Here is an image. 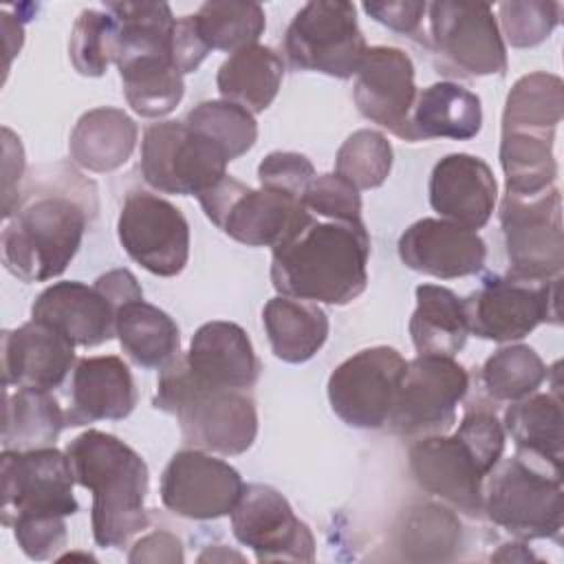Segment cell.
Returning <instances> with one entry per match:
<instances>
[{
    "label": "cell",
    "instance_id": "obj_9",
    "mask_svg": "<svg viewBox=\"0 0 564 564\" xmlns=\"http://www.w3.org/2000/svg\"><path fill=\"white\" fill-rule=\"evenodd\" d=\"M229 156L185 121H159L141 141L143 181L163 194L200 196L227 174Z\"/></svg>",
    "mask_w": 564,
    "mask_h": 564
},
{
    "label": "cell",
    "instance_id": "obj_30",
    "mask_svg": "<svg viewBox=\"0 0 564 564\" xmlns=\"http://www.w3.org/2000/svg\"><path fill=\"white\" fill-rule=\"evenodd\" d=\"M284 64L280 55L262 44L231 53L218 68L216 86L225 101L253 112H264L282 84Z\"/></svg>",
    "mask_w": 564,
    "mask_h": 564
},
{
    "label": "cell",
    "instance_id": "obj_28",
    "mask_svg": "<svg viewBox=\"0 0 564 564\" xmlns=\"http://www.w3.org/2000/svg\"><path fill=\"white\" fill-rule=\"evenodd\" d=\"M262 324L278 359L304 364L315 357L328 337V317L315 304L286 295L271 297L262 308Z\"/></svg>",
    "mask_w": 564,
    "mask_h": 564
},
{
    "label": "cell",
    "instance_id": "obj_4",
    "mask_svg": "<svg viewBox=\"0 0 564 564\" xmlns=\"http://www.w3.org/2000/svg\"><path fill=\"white\" fill-rule=\"evenodd\" d=\"M505 452V427L485 403H471L449 436L430 434L408 452L410 471L421 489L467 516L482 513V485Z\"/></svg>",
    "mask_w": 564,
    "mask_h": 564
},
{
    "label": "cell",
    "instance_id": "obj_29",
    "mask_svg": "<svg viewBox=\"0 0 564 564\" xmlns=\"http://www.w3.org/2000/svg\"><path fill=\"white\" fill-rule=\"evenodd\" d=\"M480 126L478 95L456 82H436L416 95L412 110L414 141L436 137L467 141L480 132Z\"/></svg>",
    "mask_w": 564,
    "mask_h": 564
},
{
    "label": "cell",
    "instance_id": "obj_19",
    "mask_svg": "<svg viewBox=\"0 0 564 564\" xmlns=\"http://www.w3.org/2000/svg\"><path fill=\"white\" fill-rule=\"evenodd\" d=\"M414 64L394 46H370L357 70L352 99L357 110L392 134L414 141L412 110L416 104Z\"/></svg>",
    "mask_w": 564,
    "mask_h": 564
},
{
    "label": "cell",
    "instance_id": "obj_3",
    "mask_svg": "<svg viewBox=\"0 0 564 564\" xmlns=\"http://www.w3.org/2000/svg\"><path fill=\"white\" fill-rule=\"evenodd\" d=\"M75 482L93 491V538L101 549H119L148 527V465L123 441L86 430L66 445Z\"/></svg>",
    "mask_w": 564,
    "mask_h": 564
},
{
    "label": "cell",
    "instance_id": "obj_32",
    "mask_svg": "<svg viewBox=\"0 0 564 564\" xmlns=\"http://www.w3.org/2000/svg\"><path fill=\"white\" fill-rule=\"evenodd\" d=\"M469 328L463 297L438 284L416 286V308L410 317V337L419 355L454 357L463 350Z\"/></svg>",
    "mask_w": 564,
    "mask_h": 564
},
{
    "label": "cell",
    "instance_id": "obj_8",
    "mask_svg": "<svg viewBox=\"0 0 564 564\" xmlns=\"http://www.w3.org/2000/svg\"><path fill=\"white\" fill-rule=\"evenodd\" d=\"M196 198L218 229L247 247H278L313 216L300 198L269 187L251 189L229 174Z\"/></svg>",
    "mask_w": 564,
    "mask_h": 564
},
{
    "label": "cell",
    "instance_id": "obj_39",
    "mask_svg": "<svg viewBox=\"0 0 564 564\" xmlns=\"http://www.w3.org/2000/svg\"><path fill=\"white\" fill-rule=\"evenodd\" d=\"M549 377L540 355L524 344L496 350L482 366V386L494 401H518L538 392Z\"/></svg>",
    "mask_w": 564,
    "mask_h": 564
},
{
    "label": "cell",
    "instance_id": "obj_44",
    "mask_svg": "<svg viewBox=\"0 0 564 564\" xmlns=\"http://www.w3.org/2000/svg\"><path fill=\"white\" fill-rule=\"evenodd\" d=\"M304 207L326 220L364 223L359 189L339 174H319L304 194Z\"/></svg>",
    "mask_w": 564,
    "mask_h": 564
},
{
    "label": "cell",
    "instance_id": "obj_49",
    "mask_svg": "<svg viewBox=\"0 0 564 564\" xmlns=\"http://www.w3.org/2000/svg\"><path fill=\"white\" fill-rule=\"evenodd\" d=\"M128 562L139 564V562H165V564H176L183 562V544L181 540L170 533V531H154L141 538L132 551L128 553Z\"/></svg>",
    "mask_w": 564,
    "mask_h": 564
},
{
    "label": "cell",
    "instance_id": "obj_40",
    "mask_svg": "<svg viewBox=\"0 0 564 564\" xmlns=\"http://www.w3.org/2000/svg\"><path fill=\"white\" fill-rule=\"evenodd\" d=\"M185 123L216 141L229 161L251 150L258 139V123L253 115L225 99L200 101L187 112Z\"/></svg>",
    "mask_w": 564,
    "mask_h": 564
},
{
    "label": "cell",
    "instance_id": "obj_17",
    "mask_svg": "<svg viewBox=\"0 0 564 564\" xmlns=\"http://www.w3.org/2000/svg\"><path fill=\"white\" fill-rule=\"evenodd\" d=\"M231 529L258 562H313L315 540L311 529L293 513L289 500L273 487L245 485L231 509Z\"/></svg>",
    "mask_w": 564,
    "mask_h": 564
},
{
    "label": "cell",
    "instance_id": "obj_36",
    "mask_svg": "<svg viewBox=\"0 0 564 564\" xmlns=\"http://www.w3.org/2000/svg\"><path fill=\"white\" fill-rule=\"evenodd\" d=\"M397 538L408 560H449L460 546L463 531L449 509L423 502L403 513Z\"/></svg>",
    "mask_w": 564,
    "mask_h": 564
},
{
    "label": "cell",
    "instance_id": "obj_27",
    "mask_svg": "<svg viewBox=\"0 0 564 564\" xmlns=\"http://www.w3.org/2000/svg\"><path fill=\"white\" fill-rule=\"evenodd\" d=\"M137 123L119 108L101 106L84 112L68 141L70 159L88 172H112L134 152Z\"/></svg>",
    "mask_w": 564,
    "mask_h": 564
},
{
    "label": "cell",
    "instance_id": "obj_16",
    "mask_svg": "<svg viewBox=\"0 0 564 564\" xmlns=\"http://www.w3.org/2000/svg\"><path fill=\"white\" fill-rule=\"evenodd\" d=\"M119 242L145 271L172 278L189 258V225L178 207L150 192H130L117 220Z\"/></svg>",
    "mask_w": 564,
    "mask_h": 564
},
{
    "label": "cell",
    "instance_id": "obj_46",
    "mask_svg": "<svg viewBox=\"0 0 564 564\" xmlns=\"http://www.w3.org/2000/svg\"><path fill=\"white\" fill-rule=\"evenodd\" d=\"M209 46L198 33L194 15H183L174 24V35H172V59L174 66L181 70V75L194 73L200 62L207 57Z\"/></svg>",
    "mask_w": 564,
    "mask_h": 564
},
{
    "label": "cell",
    "instance_id": "obj_22",
    "mask_svg": "<svg viewBox=\"0 0 564 564\" xmlns=\"http://www.w3.org/2000/svg\"><path fill=\"white\" fill-rule=\"evenodd\" d=\"M498 200L491 167L471 154L443 156L430 176V205L441 218L471 231L485 227Z\"/></svg>",
    "mask_w": 564,
    "mask_h": 564
},
{
    "label": "cell",
    "instance_id": "obj_37",
    "mask_svg": "<svg viewBox=\"0 0 564 564\" xmlns=\"http://www.w3.org/2000/svg\"><path fill=\"white\" fill-rule=\"evenodd\" d=\"M196 26L209 51L236 53L245 46L258 44L267 26L264 9L258 2L209 0L194 13Z\"/></svg>",
    "mask_w": 564,
    "mask_h": 564
},
{
    "label": "cell",
    "instance_id": "obj_1",
    "mask_svg": "<svg viewBox=\"0 0 564 564\" xmlns=\"http://www.w3.org/2000/svg\"><path fill=\"white\" fill-rule=\"evenodd\" d=\"M97 214V187L66 163L33 174L2 229V262L22 282L62 275Z\"/></svg>",
    "mask_w": 564,
    "mask_h": 564
},
{
    "label": "cell",
    "instance_id": "obj_34",
    "mask_svg": "<svg viewBox=\"0 0 564 564\" xmlns=\"http://www.w3.org/2000/svg\"><path fill=\"white\" fill-rule=\"evenodd\" d=\"M130 108L148 119L170 115L183 99L185 84L172 55H130L117 62Z\"/></svg>",
    "mask_w": 564,
    "mask_h": 564
},
{
    "label": "cell",
    "instance_id": "obj_5",
    "mask_svg": "<svg viewBox=\"0 0 564 564\" xmlns=\"http://www.w3.org/2000/svg\"><path fill=\"white\" fill-rule=\"evenodd\" d=\"M154 408L174 414L187 445L223 456L247 452L258 434V412L245 390L196 377L185 357L161 370Z\"/></svg>",
    "mask_w": 564,
    "mask_h": 564
},
{
    "label": "cell",
    "instance_id": "obj_51",
    "mask_svg": "<svg viewBox=\"0 0 564 564\" xmlns=\"http://www.w3.org/2000/svg\"><path fill=\"white\" fill-rule=\"evenodd\" d=\"M227 562V560H236V562H242V555H238V553H231V551H225L223 546H214V549H209V551H205L200 557H198V562Z\"/></svg>",
    "mask_w": 564,
    "mask_h": 564
},
{
    "label": "cell",
    "instance_id": "obj_33",
    "mask_svg": "<svg viewBox=\"0 0 564 564\" xmlns=\"http://www.w3.org/2000/svg\"><path fill=\"white\" fill-rule=\"evenodd\" d=\"M553 141L555 130L502 128L500 165L509 194L535 196L553 187L557 178Z\"/></svg>",
    "mask_w": 564,
    "mask_h": 564
},
{
    "label": "cell",
    "instance_id": "obj_42",
    "mask_svg": "<svg viewBox=\"0 0 564 564\" xmlns=\"http://www.w3.org/2000/svg\"><path fill=\"white\" fill-rule=\"evenodd\" d=\"M117 53V22L104 9H84L70 31L68 55L77 73L99 77Z\"/></svg>",
    "mask_w": 564,
    "mask_h": 564
},
{
    "label": "cell",
    "instance_id": "obj_7",
    "mask_svg": "<svg viewBox=\"0 0 564 564\" xmlns=\"http://www.w3.org/2000/svg\"><path fill=\"white\" fill-rule=\"evenodd\" d=\"M4 527L64 520L75 516L79 505L73 496L75 476L68 456L55 447L4 449L0 456Z\"/></svg>",
    "mask_w": 564,
    "mask_h": 564
},
{
    "label": "cell",
    "instance_id": "obj_25",
    "mask_svg": "<svg viewBox=\"0 0 564 564\" xmlns=\"http://www.w3.org/2000/svg\"><path fill=\"white\" fill-rule=\"evenodd\" d=\"M185 364L203 381L236 390L251 388L260 375V361L247 333L223 319L207 322L194 333Z\"/></svg>",
    "mask_w": 564,
    "mask_h": 564
},
{
    "label": "cell",
    "instance_id": "obj_41",
    "mask_svg": "<svg viewBox=\"0 0 564 564\" xmlns=\"http://www.w3.org/2000/svg\"><path fill=\"white\" fill-rule=\"evenodd\" d=\"M392 170V145L377 130L352 132L335 156V174L352 183L357 189L383 185Z\"/></svg>",
    "mask_w": 564,
    "mask_h": 564
},
{
    "label": "cell",
    "instance_id": "obj_50",
    "mask_svg": "<svg viewBox=\"0 0 564 564\" xmlns=\"http://www.w3.org/2000/svg\"><path fill=\"white\" fill-rule=\"evenodd\" d=\"M95 286L110 300V304L119 311L123 304L134 302V300H143V291L141 284L137 282V278L128 271V269H112L104 275L97 278Z\"/></svg>",
    "mask_w": 564,
    "mask_h": 564
},
{
    "label": "cell",
    "instance_id": "obj_45",
    "mask_svg": "<svg viewBox=\"0 0 564 564\" xmlns=\"http://www.w3.org/2000/svg\"><path fill=\"white\" fill-rule=\"evenodd\" d=\"M315 178L313 163L300 152H271L258 165L260 187L291 194L304 203L306 187Z\"/></svg>",
    "mask_w": 564,
    "mask_h": 564
},
{
    "label": "cell",
    "instance_id": "obj_10",
    "mask_svg": "<svg viewBox=\"0 0 564 564\" xmlns=\"http://www.w3.org/2000/svg\"><path fill=\"white\" fill-rule=\"evenodd\" d=\"M562 278L531 282L513 275H487L463 297L469 333L491 341H516L540 324H560Z\"/></svg>",
    "mask_w": 564,
    "mask_h": 564
},
{
    "label": "cell",
    "instance_id": "obj_21",
    "mask_svg": "<svg viewBox=\"0 0 564 564\" xmlns=\"http://www.w3.org/2000/svg\"><path fill=\"white\" fill-rule=\"evenodd\" d=\"M75 364V344L55 326L29 319L2 333L4 388H59Z\"/></svg>",
    "mask_w": 564,
    "mask_h": 564
},
{
    "label": "cell",
    "instance_id": "obj_23",
    "mask_svg": "<svg viewBox=\"0 0 564 564\" xmlns=\"http://www.w3.org/2000/svg\"><path fill=\"white\" fill-rule=\"evenodd\" d=\"M137 405V388L130 368L115 355L84 357L77 361L70 381V405L66 427L95 421H121Z\"/></svg>",
    "mask_w": 564,
    "mask_h": 564
},
{
    "label": "cell",
    "instance_id": "obj_11",
    "mask_svg": "<svg viewBox=\"0 0 564 564\" xmlns=\"http://www.w3.org/2000/svg\"><path fill=\"white\" fill-rule=\"evenodd\" d=\"M366 51L355 4L344 0L306 2L284 33V53L293 68L339 79L357 75Z\"/></svg>",
    "mask_w": 564,
    "mask_h": 564
},
{
    "label": "cell",
    "instance_id": "obj_47",
    "mask_svg": "<svg viewBox=\"0 0 564 564\" xmlns=\"http://www.w3.org/2000/svg\"><path fill=\"white\" fill-rule=\"evenodd\" d=\"M364 11L375 18L377 22L386 24L397 33H419L423 13L427 11L425 2L399 0V2H364Z\"/></svg>",
    "mask_w": 564,
    "mask_h": 564
},
{
    "label": "cell",
    "instance_id": "obj_18",
    "mask_svg": "<svg viewBox=\"0 0 564 564\" xmlns=\"http://www.w3.org/2000/svg\"><path fill=\"white\" fill-rule=\"evenodd\" d=\"M245 482L225 460L205 449H181L163 469V505L189 520H216L229 516L236 507Z\"/></svg>",
    "mask_w": 564,
    "mask_h": 564
},
{
    "label": "cell",
    "instance_id": "obj_15",
    "mask_svg": "<svg viewBox=\"0 0 564 564\" xmlns=\"http://www.w3.org/2000/svg\"><path fill=\"white\" fill-rule=\"evenodd\" d=\"M405 359L390 346H372L341 361L328 377L333 412L350 427H383L405 370Z\"/></svg>",
    "mask_w": 564,
    "mask_h": 564
},
{
    "label": "cell",
    "instance_id": "obj_38",
    "mask_svg": "<svg viewBox=\"0 0 564 564\" xmlns=\"http://www.w3.org/2000/svg\"><path fill=\"white\" fill-rule=\"evenodd\" d=\"M564 115V84L551 73L520 77L507 95L502 128L555 130Z\"/></svg>",
    "mask_w": 564,
    "mask_h": 564
},
{
    "label": "cell",
    "instance_id": "obj_13",
    "mask_svg": "<svg viewBox=\"0 0 564 564\" xmlns=\"http://www.w3.org/2000/svg\"><path fill=\"white\" fill-rule=\"evenodd\" d=\"M430 40L443 73L463 77L505 75L507 48L485 2L441 0L427 4Z\"/></svg>",
    "mask_w": 564,
    "mask_h": 564
},
{
    "label": "cell",
    "instance_id": "obj_20",
    "mask_svg": "<svg viewBox=\"0 0 564 564\" xmlns=\"http://www.w3.org/2000/svg\"><path fill=\"white\" fill-rule=\"evenodd\" d=\"M401 262L419 273L441 280L474 275L485 267V240L445 218H421L399 238Z\"/></svg>",
    "mask_w": 564,
    "mask_h": 564
},
{
    "label": "cell",
    "instance_id": "obj_24",
    "mask_svg": "<svg viewBox=\"0 0 564 564\" xmlns=\"http://www.w3.org/2000/svg\"><path fill=\"white\" fill-rule=\"evenodd\" d=\"M117 308L93 284L57 282L44 289L33 306L31 317L62 330L75 346L93 348L115 335Z\"/></svg>",
    "mask_w": 564,
    "mask_h": 564
},
{
    "label": "cell",
    "instance_id": "obj_31",
    "mask_svg": "<svg viewBox=\"0 0 564 564\" xmlns=\"http://www.w3.org/2000/svg\"><path fill=\"white\" fill-rule=\"evenodd\" d=\"M115 335L123 352L143 368H167L181 352L176 322L154 304L134 300L115 315Z\"/></svg>",
    "mask_w": 564,
    "mask_h": 564
},
{
    "label": "cell",
    "instance_id": "obj_14",
    "mask_svg": "<svg viewBox=\"0 0 564 564\" xmlns=\"http://www.w3.org/2000/svg\"><path fill=\"white\" fill-rule=\"evenodd\" d=\"M467 388L469 375L454 357L416 355L405 364L386 425L401 436L443 434L454 425Z\"/></svg>",
    "mask_w": 564,
    "mask_h": 564
},
{
    "label": "cell",
    "instance_id": "obj_2",
    "mask_svg": "<svg viewBox=\"0 0 564 564\" xmlns=\"http://www.w3.org/2000/svg\"><path fill=\"white\" fill-rule=\"evenodd\" d=\"M370 236L364 223L311 216L273 247L271 282L280 295L344 306L368 284Z\"/></svg>",
    "mask_w": 564,
    "mask_h": 564
},
{
    "label": "cell",
    "instance_id": "obj_12",
    "mask_svg": "<svg viewBox=\"0 0 564 564\" xmlns=\"http://www.w3.org/2000/svg\"><path fill=\"white\" fill-rule=\"evenodd\" d=\"M500 225L509 275L531 282L560 278L564 267V229L557 187L535 196L507 192L500 203Z\"/></svg>",
    "mask_w": 564,
    "mask_h": 564
},
{
    "label": "cell",
    "instance_id": "obj_35",
    "mask_svg": "<svg viewBox=\"0 0 564 564\" xmlns=\"http://www.w3.org/2000/svg\"><path fill=\"white\" fill-rule=\"evenodd\" d=\"M66 427V412L48 390L18 388L4 390V421L2 447L4 449H42L53 447Z\"/></svg>",
    "mask_w": 564,
    "mask_h": 564
},
{
    "label": "cell",
    "instance_id": "obj_6",
    "mask_svg": "<svg viewBox=\"0 0 564 564\" xmlns=\"http://www.w3.org/2000/svg\"><path fill=\"white\" fill-rule=\"evenodd\" d=\"M482 511L487 518L520 540L562 542L564 500L562 474H549L513 456L498 460L482 485Z\"/></svg>",
    "mask_w": 564,
    "mask_h": 564
},
{
    "label": "cell",
    "instance_id": "obj_43",
    "mask_svg": "<svg viewBox=\"0 0 564 564\" xmlns=\"http://www.w3.org/2000/svg\"><path fill=\"white\" fill-rule=\"evenodd\" d=\"M560 2H500L498 15L505 37L516 48H531L542 44L560 22Z\"/></svg>",
    "mask_w": 564,
    "mask_h": 564
},
{
    "label": "cell",
    "instance_id": "obj_26",
    "mask_svg": "<svg viewBox=\"0 0 564 564\" xmlns=\"http://www.w3.org/2000/svg\"><path fill=\"white\" fill-rule=\"evenodd\" d=\"M562 399L560 386L553 392H533L511 405L505 412L502 427L516 441L518 454L540 460L546 469L562 474Z\"/></svg>",
    "mask_w": 564,
    "mask_h": 564
},
{
    "label": "cell",
    "instance_id": "obj_48",
    "mask_svg": "<svg viewBox=\"0 0 564 564\" xmlns=\"http://www.w3.org/2000/svg\"><path fill=\"white\" fill-rule=\"evenodd\" d=\"M2 216L9 218L18 198H20V181L24 174V150L20 143V137H15L7 126L2 128Z\"/></svg>",
    "mask_w": 564,
    "mask_h": 564
}]
</instances>
